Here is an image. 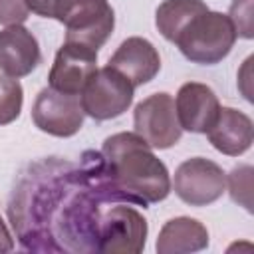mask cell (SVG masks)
<instances>
[{"mask_svg":"<svg viewBox=\"0 0 254 254\" xmlns=\"http://www.w3.org/2000/svg\"><path fill=\"white\" fill-rule=\"evenodd\" d=\"M97 69V52L75 44V42H64V46L58 50L48 81L50 87L62 93L79 95L83 87L87 85L89 77Z\"/></svg>","mask_w":254,"mask_h":254,"instance_id":"obj_10","label":"cell"},{"mask_svg":"<svg viewBox=\"0 0 254 254\" xmlns=\"http://www.w3.org/2000/svg\"><path fill=\"white\" fill-rule=\"evenodd\" d=\"M236 38V30L226 14L206 10L185 26L175 44L189 62L214 65L230 54Z\"/></svg>","mask_w":254,"mask_h":254,"instance_id":"obj_3","label":"cell"},{"mask_svg":"<svg viewBox=\"0 0 254 254\" xmlns=\"http://www.w3.org/2000/svg\"><path fill=\"white\" fill-rule=\"evenodd\" d=\"M42 60L36 36L22 24L0 30V69L4 75L20 79L30 75Z\"/></svg>","mask_w":254,"mask_h":254,"instance_id":"obj_13","label":"cell"},{"mask_svg":"<svg viewBox=\"0 0 254 254\" xmlns=\"http://www.w3.org/2000/svg\"><path fill=\"white\" fill-rule=\"evenodd\" d=\"M226 187L230 192V198L244 206L248 212H252V167L240 165L234 167L226 177Z\"/></svg>","mask_w":254,"mask_h":254,"instance_id":"obj_18","label":"cell"},{"mask_svg":"<svg viewBox=\"0 0 254 254\" xmlns=\"http://www.w3.org/2000/svg\"><path fill=\"white\" fill-rule=\"evenodd\" d=\"M50 18L65 26V42L99 50L115 28V12L107 0H54Z\"/></svg>","mask_w":254,"mask_h":254,"instance_id":"obj_4","label":"cell"},{"mask_svg":"<svg viewBox=\"0 0 254 254\" xmlns=\"http://www.w3.org/2000/svg\"><path fill=\"white\" fill-rule=\"evenodd\" d=\"M52 2L54 0H26L28 10L34 12V14H38V16H42V18H50V14H52Z\"/></svg>","mask_w":254,"mask_h":254,"instance_id":"obj_21","label":"cell"},{"mask_svg":"<svg viewBox=\"0 0 254 254\" xmlns=\"http://www.w3.org/2000/svg\"><path fill=\"white\" fill-rule=\"evenodd\" d=\"M206 10L204 0H163L155 12V26L165 40L175 44L185 26Z\"/></svg>","mask_w":254,"mask_h":254,"instance_id":"obj_16","label":"cell"},{"mask_svg":"<svg viewBox=\"0 0 254 254\" xmlns=\"http://www.w3.org/2000/svg\"><path fill=\"white\" fill-rule=\"evenodd\" d=\"M107 65L127 77L133 87H139L155 79L161 69V56L149 40L131 36L119 44L115 54L109 58Z\"/></svg>","mask_w":254,"mask_h":254,"instance_id":"obj_12","label":"cell"},{"mask_svg":"<svg viewBox=\"0 0 254 254\" xmlns=\"http://www.w3.org/2000/svg\"><path fill=\"white\" fill-rule=\"evenodd\" d=\"M28 4L26 0H0V24L16 26L28 20Z\"/></svg>","mask_w":254,"mask_h":254,"instance_id":"obj_20","label":"cell"},{"mask_svg":"<svg viewBox=\"0 0 254 254\" xmlns=\"http://www.w3.org/2000/svg\"><path fill=\"white\" fill-rule=\"evenodd\" d=\"M10 250H14V240H12V234H10L8 226L4 224V220L0 216V254L10 252Z\"/></svg>","mask_w":254,"mask_h":254,"instance_id":"obj_22","label":"cell"},{"mask_svg":"<svg viewBox=\"0 0 254 254\" xmlns=\"http://www.w3.org/2000/svg\"><path fill=\"white\" fill-rule=\"evenodd\" d=\"M24 103V89L18 79L2 75L0 77V125H8L20 117Z\"/></svg>","mask_w":254,"mask_h":254,"instance_id":"obj_17","label":"cell"},{"mask_svg":"<svg viewBox=\"0 0 254 254\" xmlns=\"http://www.w3.org/2000/svg\"><path fill=\"white\" fill-rule=\"evenodd\" d=\"M101 155L117 202L147 208L169 196L171 177L165 163L135 131L107 137Z\"/></svg>","mask_w":254,"mask_h":254,"instance_id":"obj_2","label":"cell"},{"mask_svg":"<svg viewBox=\"0 0 254 254\" xmlns=\"http://www.w3.org/2000/svg\"><path fill=\"white\" fill-rule=\"evenodd\" d=\"M147 220L145 216L117 202L115 206L101 212L99 234H97V252L101 254H139L147 242Z\"/></svg>","mask_w":254,"mask_h":254,"instance_id":"obj_6","label":"cell"},{"mask_svg":"<svg viewBox=\"0 0 254 254\" xmlns=\"http://www.w3.org/2000/svg\"><path fill=\"white\" fill-rule=\"evenodd\" d=\"M208 246V230L202 222L190 216H177L163 224L157 238L159 254H187Z\"/></svg>","mask_w":254,"mask_h":254,"instance_id":"obj_15","label":"cell"},{"mask_svg":"<svg viewBox=\"0 0 254 254\" xmlns=\"http://www.w3.org/2000/svg\"><path fill=\"white\" fill-rule=\"evenodd\" d=\"M236 36H242L250 40L252 34V0H234L230 4V14H228Z\"/></svg>","mask_w":254,"mask_h":254,"instance_id":"obj_19","label":"cell"},{"mask_svg":"<svg viewBox=\"0 0 254 254\" xmlns=\"http://www.w3.org/2000/svg\"><path fill=\"white\" fill-rule=\"evenodd\" d=\"M175 111L181 129L190 133H206L218 117L220 101L208 85L187 81L177 91Z\"/></svg>","mask_w":254,"mask_h":254,"instance_id":"obj_11","label":"cell"},{"mask_svg":"<svg viewBox=\"0 0 254 254\" xmlns=\"http://www.w3.org/2000/svg\"><path fill=\"white\" fill-rule=\"evenodd\" d=\"M83 107L79 95H69L44 87L32 105V121L34 125L54 137H71L83 125Z\"/></svg>","mask_w":254,"mask_h":254,"instance_id":"obj_9","label":"cell"},{"mask_svg":"<svg viewBox=\"0 0 254 254\" xmlns=\"http://www.w3.org/2000/svg\"><path fill=\"white\" fill-rule=\"evenodd\" d=\"M135 133L145 139L151 149H169L181 141L183 129L177 119L175 99L161 91L145 97L133 111Z\"/></svg>","mask_w":254,"mask_h":254,"instance_id":"obj_7","label":"cell"},{"mask_svg":"<svg viewBox=\"0 0 254 254\" xmlns=\"http://www.w3.org/2000/svg\"><path fill=\"white\" fill-rule=\"evenodd\" d=\"M117 202L101 151H85L79 163L46 157L30 163L14 181L8 218L28 252H97L101 204Z\"/></svg>","mask_w":254,"mask_h":254,"instance_id":"obj_1","label":"cell"},{"mask_svg":"<svg viewBox=\"0 0 254 254\" xmlns=\"http://www.w3.org/2000/svg\"><path fill=\"white\" fill-rule=\"evenodd\" d=\"M204 135L218 153L238 157L252 147L254 125L246 113L234 107H220L216 121Z\"/></svg>","mask_w":254,"mask_h":254,"instance_id":"obj_14","label":"cell"},{"mask_svg":"<svg viewBox=\"0 0 254 254\" xmlns=\"http://www.w3.org/2000/svg\"><path fill=\"white\" fill-rule=\"evenodd\" d=\"M171 189L183 202L190 206H206L222 196L226 175L214 161L192 157L177 167Z\"/></svg>","mask_w":254,"mask_h":254,"instance_id":"obj_8","label":"cell"},{"mask_svg":"<svg viewBox=\"0 0 254 254\" xmlns=\"http://www.w3.org/2000/svg\"><path fill=\"white\" fill-rule=\"evenodd\" d=\"M135 87L117 69L97 67L79 93L83 113L95 121H107L123 115L133 103Z\"/></svg>","mask_w":254,"mask_h":254,"instance_id":"obj_5","label":"cell"}]
</instances>
